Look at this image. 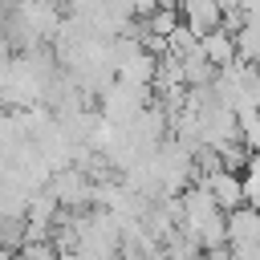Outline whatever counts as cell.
Instances as JSON below:
<instances>
[{
  "mask_svg": "<svg viewBox=\"0 0 260 260\" xmlns=\"http://www.w3.org/2000/svg\"><path fill=\"white\" fill-rule=\"evenodd\" d=\"M260 244V211L240 203L228 211V248H256Z\"/></svg>",
  "mask_w": 260,
  "mask_h": 260,
  "instance_id": "6da1fadb",
  "label": "cell"
},
{
  "mask_svg": "<svg viewBox=\"0 0 260 260\" xmlns=\"http://www.w3.org/2000/svg\"><path fill=\"white\" fill-rule=\"evenodd\" d=\"M199 183H207L211 199H215V203H219L223 211H232V207L248 203V199H244V175H240V171H228V167H219V171L203 175Z\"/></svg>",
  "mask_w": 260,
  "mask_h": 260,
  "instance_id": "7a4b0ae2",
  "label": "cell"
},
{
  "mask_svg": "<svg viewBox=\"0 0 260 260\" xmlns=\"http://www.w3.org/2000/svg\"><path fill=\"white\" fill-rule=\"evenodd\" d=\"M199 49H203V57H207L215 69H223V65H232V61H236V37H232L223 24L207 28V32L199 37Z\"/></svg>",
  "mask_w": 260,
  "mask_h": 260,
  "instance_id": "3957f363",
  "label": "cell"
},
{
  "mask_svg": "<svg viewBox=\"0 0 260 260\" xmlns=\"http://www.w3.org/2000/svg\"><path fill=\"white\" fill-rule=\"evenodd\" d=\"M219 12H223V8H219V0H179V16H183L199 37H203L207 28H215V24H219Z\"/></svg>",
  "mask_w": 260,
  "mask_h": 260,
  "instance_id": "277c9868",
  "label": "cell"
},
{
  "mask_svg": "<svg viewBox=\"0 0 260 260\" xmlns=\"http://www.w3.org/2000/svg\"><path fill=\"white\" fill-rule=\"evenodd\" d=\"M179 65H183V81H187V85H211V81H215V65L203 57L199 45H195L191 53H183Z\"/></svg>",
  "mask_w": 260,
  "mask_h": 260,
  "instance_id": "5b68a950",
  "label": "cell"
},
{
  "mask_svg": "<svg viewBox=\"0 0 260 260\" xmlns=\"http://www.w3.org/2000/svg\"><path fill=\"white\" fill-rule=\"evenodd\" d=\"M0 260H12V248H4V244H0Z\"/></svg>",
  "mask_w": 260,
  "mask_h": 260,
  "instance_id": "8992f818",
  "label": "cell"
}]
</instances>
